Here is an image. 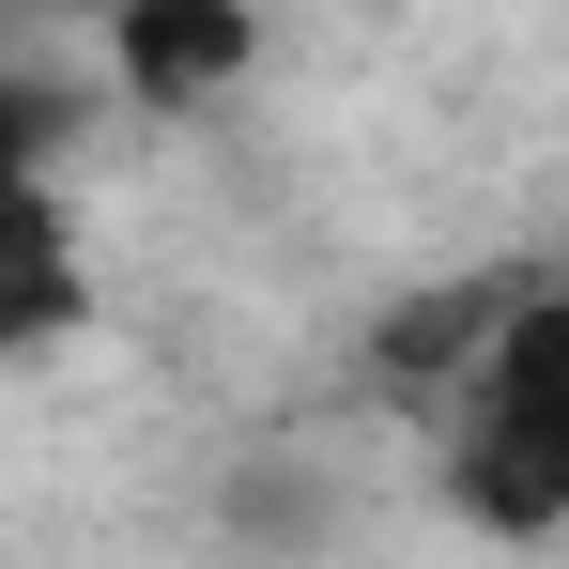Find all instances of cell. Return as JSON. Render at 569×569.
<instances>
[{
	"mask_svg": "<svg viewBox=\"0 0 569 569\" xmlns=\"http://www.w3.org/2000/svg\"><path fill=\"white\" fill-rule=\"evenodd\" d=\"M247 47H262V0H108V62H123V93H139V108L231 93Z\"/></svg>",
	"mask_w": 569,
	"mask_h": 569,
	"instance_id": "cell-2",
	"label": "cell"
},
{
	"mask_svg": "<svg viewBox=\"0 0 569 569\" xmlns=\"http://www.w3.org/2000/svg\"><path fill=\"white\" fill-rule=\"evenodd\" d=\"M447 477L477 523H569V292H508L492 339L447 370Z\"/></svg>",
	"mask_w": 569,
	"mask_h": 569,
	"instance_id": "cell-1",
	"label": "cell"
},
{
	"mask_svg": "<svg viewBox=\"0 0 569 569\" xmlns=\"http://www.w3.org/2000/svg\"><path fill=\"white\" fill-rule=\"evenodd\" d=\"M78 308H93V278H78V231H62L47 170H0V355L62 339Z\"/></svg>",
	"mask_w": 569,
	"mask_h": 569,
	"instance_id": "cell-3",
	"label": "cell"
},
{
	"mask_svg": "<svg viewBox=\"0 0 569 569\" xmlns=\"http://www.w3.org/2000/svg\"><path fill=\"white\" fill-rule=\"evenodd\" d=\"M47 139H62V108L31 93V78H0V170H47Z\"/></svg>",
	"mask_w": 569,
	"mask_h": 569,
	"instance_id": "cell-4",
	"label": "cell"
}]
</instances>
